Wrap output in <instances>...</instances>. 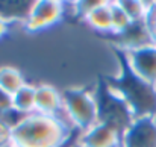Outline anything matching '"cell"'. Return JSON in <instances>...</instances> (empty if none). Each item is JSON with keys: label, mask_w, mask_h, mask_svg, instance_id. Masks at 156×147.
Here are the masks:
<instances>
[{"label": "cell", "mask_w": 156, "mask_h": 147, "mask_svg": "<svg viewBox=\"0 0 156 147\" xmlns=\"http://www.w3.org/2000/svg\"><path fill=\"white\" fill-rule=\"evenodd\" d=\"M118 71L115 76L105 77L106 84L114 93L126 102L135 118H156V85L140 79L127 65L123 50L117 49Z\"/></svg>", "instance_id": "cell-1"}, {"label": "cell", "mask_w": 156, "mask_h": 147, "mask_svg": "<svg viewBox=\"0 0 156 147\" xmlns=\"http://www.w3.org/2000/svg\"><path fill=\"white\" fill-rule=\"evenodd\" d=\"M76 131L68 129L58 118L34 112L14 127L11 143L15 147H61Z\"/></svg>", "instance_id": "cell-2"}, {"label": "cell", "mask_w": 156, "mask_h": 147, "mask_svg": "<svg viewBox=\"0 0 156 147\" xmlns=\"http://www.w3.org/2000/svg\"><path fill=\"white\" fill-rule=\"evenodd\" d=\"M94 94L99 106V123L106 124L124 135V132L135 121V115L132 114L130 108L117 93L111 90L105 79L97 84Z\"/></svg>", "instance_id": "cell-3"}, {"label": "cell", "mask_w": 156, "mask_h": 147, "mask_svg": "<svg viewBox=\"0 0 156 147\" xmlns=\"http://www.w3.org/2000/svg\"><path fill=\"white\" fill-rule=\"evenodd\" d=\"M62 100L68 118L80 132H85L99 123V106L94 90L68 88L62 91Z\"/></svg>", "instance_id": "cell-4"}, {"label": "cell", "mask_w": 156, "mask_h": 147, "mask_svg": "<svg viewBox=\"0 0 156 147\" xmlns=\"http://www.w3.org/2000/svg\"><path fill=\"white\" fill-rule=\"evenodd\" d=\"M65 12V3L59 0H35L23 26L29 32H41L59 23Z\"/></svg>", "instance_id": "cell-5"}, {"label": "cell", "mask_w": 156, "mask_h": 147, "mask_svg": "<svg viewBox=\"0 0 156 147\" xmlns=\"http://www.w3.org/2000/svg\"><path fill=\"white\" fill-rule=\"evenodd\" d=\"M35 112L58 118L64 126L68 129L74 131L76 127L73 126L71 120L68 118L65 109H64V100H62V93L55 88L53 85L41 84L37 85V93H35ZM79 131V129H77Z\"/></svg>", "instance_id": "cell-6"}, {"label": "cell", "mask_w": 156, "mask_h": 147, "mask_svg": "<svg viewBox=\"0 0 156 147\" xmlns=\"http://www.w3.org/2000/svg\"><path fill=\"white\" fill-rule=\"evenodd\" d=\"M129 68L140 79L156 85V46L124 52Z\"/></svg>", "instance_id": "cell-7"}, {"label": "cell", "mask_w": 156, "mask_h": 147, "mask_svg": "<svg viewBox=\"0 0 156 147\" xmlns=\"http://www.w3.org/2000/svg\"><path fill=\"white\" fill-rule=\"evenodd\" d=\"M123 147H156V118H135L123 135Z\"/></svg>", "instance_id": "cell-8"}, {"label": "cell", "mask_w": 156, "mask_h": 147, "mask_svg": "<svg viewBox=\"0 0 156 147\" xmlns=\"http://www.w3.org/2000/svg\"><path fill=\"white\" fill-rule=\"evenodd\" d=\"M117 41V49L123 52H132L136 49L155 46L150 30L144 21H133L123 34L114 37Z\"/></svg>", "instance_id": "cell-9"}, {"label": "cell", "mask_w": 156, "mask_h": 147, "mask_svg": "<svg viewBox=\"0 0 156 147\" xmlns=\"http://www.w3.org/2000/svg\"><path fill=\"white\" fill-rule=\"evenodd\" d=\"M79 144L83 147H123V135L106 124L97 123L80 134Z\"/></svg>", "instance_id": "cell-10"}, {"label": "cell", "mask_w": 156, "mask_h": 147, "mask_svg": "<svg viewBox=\"0 0 156 147\" xmlns=\"http://www.w3.org/2000/svg\"><path fill=\"white\" fill-rule=\"evenodd\" d=\"M83 20L87 24L100 32V34H112V2L103 0L97 8H94L91 12H88Z\"/></svg>", "instance_id": "cell-11"}, {"label": "cell", "mask_w": 156, "mask_h": 147, "mask_svg": "<svg viewBox=\"0 0 156 147\" xmlns=\"http://www.w3.org/2000/svg\"><path fill=\"white\" fill-rule=\"evenodd\" d=\"M34 2L26 0H0V17L9 23H24Z\"/></svg>", "instance_id": "cell-12"}, {"label": "cell", "mask_w": 156, "mask_h": 147, "mask_svg": "<svg viewBox=\"0 0 156 147\" xmlns=\"http://www.w3.org/2000/svg\"><path fill=\"white\" fill-rule=\"evenodd\" d=\"M35 93H37V85L27 84L21 87L15 94H14V109L23 115H29L35 112Z\"/></svg>", "instance_id": "cell-13"}, {"label": "cell", "mask_w": 156, "mask_h": 147, "mask_svg": "<svg viewBox=\"0 0 156 147\" xmlns=\"http://www.w3.org/2000/svg\"><path fill=\"white\" fill-rule=\"evenodd\" d=\"M24 85H26V79L18 68L11 67V65L0 67V88L2 90L14 96Z\"/></svg>", "instance_id": "cell-14"}, {"label": "cell", "mask_w": 156, "mask_h": 147, "mask_svg": "<svg viewBox=\"0 0 156 147\" xmlns=\"http://www.w3.org/2000/svg\"><path fill=\"white\" fill-rule=\"evenodd\" d=\"M123 11L129 15L133 21H144L147 18L149 11L153 8L155 2H144V0H118Z\"/></svg>", "instance_id": "cell-15"}, {"label": "cell", "mask_w": 156, "mask_h": 147, "mask_svg": "<svg viewBox=\"0 0 156 147\" xmlns=\"http://www.w3.org/2000/svg\"><path fill=\"white\" fill-rule=\"evenodd\" d=\"M23 117H26V115L17 112L15 109L5 112V114H0V146L11 143L12 131L23 120Z\"/></svg>", "instance_id": "cell-16"}, {"label": "cell", "mask_w": 156, "mask_h": 147, "mask_svg": "<svg viewBox=\"0 0 156 147\" xmlns=\"http://www.w3.org/2000/svg\"><path fill=\"white\" fill-rule=\"evenodd\" d=\"M130 24H132V20L123 11L118 0H112V34L111 35L117 37V35L123 34Z\"/></svg>", "instance_id": "cell-17"}, {"label": "cell", "mask_w": 156, "mask_h": 147, "mask_svg": "<svg viewBox=\"0 0 156 147\" xmlns=\"http://www.w3.org/2000/svg\"><path fill=\"white\" fill-rule=\"evenodd\" d=\"M14 111V96L0 88V114Z\"/></svg>", "instance_id": "cell-18"}, {"label": "cell", "mask_w": 156, "mask_h": 147, "mask_svg": "<svg viewBox=\"0 0 156 147\" xmlns=\"http://www.w3.org/2000/svg\"><path fill=\"white\" fill-rule=\"evenodd\" d=\"M146 24L150 30V35L153 38V43L156 46V5H153V8L149 11L147 14V18H146Z\"/></svg>", "instance_id": "cell-19"}, {"label": "cell", "mask_w": 156, "mask_h": 147, "mask_svg": "<svg viewBox=\"0 0 156 147\" xmlns=\"http://www.w3.org/2000/svg\"><path fill=\"white\" fill-rule=\"evenodd\" d=\"M12 26H14V23H9V21H6L5 18L0 17V40L5 38V37L11 32Z\"/></svg>", "instance_id": "cell-20"}, {"label": "cell", "mask_w": 156, "mask_h": 147, "mask_svg": "<svg viewBox=\"0 0 156 147\" xmlns=\"http://www.w3.org/2000/svg\"><path fill=\"white\" fill-rule=\"evenodd\" d=\"M80 134H82L80 131L73 132V134H71V137H70V138H68V140H67V141H65L61 147H73L74 144H77V143H79V138H80Z\"/></svg>", "instance_id": "cell-21"}, {"label": "cell", "mask_w": 156, "mask_h": 147, "mask_svg": "<svg viewBox=\"0 0 156 147\" xmlns=\"http://www.w3.org/2000/svg\"><path fill=\"white\" fill-rule=\"evenodd\" d=\"M0 147H15L12 143H8V144H3V146H0Z\"/></svg>", "instance_id": "cell-22"}, {"label": "cell", "mask_w": 156, "mask_h": 147, "mask_svg": "<svg viewBox=\"0 0 156 147\" xmlns=\"http://www.w3.org/2000/svg\"><path fill=\"white\" fill-rule=\"evenodd\" d=\"M73 147H83V146H80V144L77 143V144H74V146H73Z\"/></svg>", "instance_id": "cell-23"}, {"label": "cell", "mask_w": 156, "mask_h": 147, "mask_svg": "<svg viewBox=\"0 0 156 147\" xmlns=\"http://www.w3.org/2000/svg\"><path fill=\"white\" fill-rule=\"evenodd\" d=\"M155 5H156V2H155Z\"/></svg>", "instance_id": "cell-24"}]
</instances>
